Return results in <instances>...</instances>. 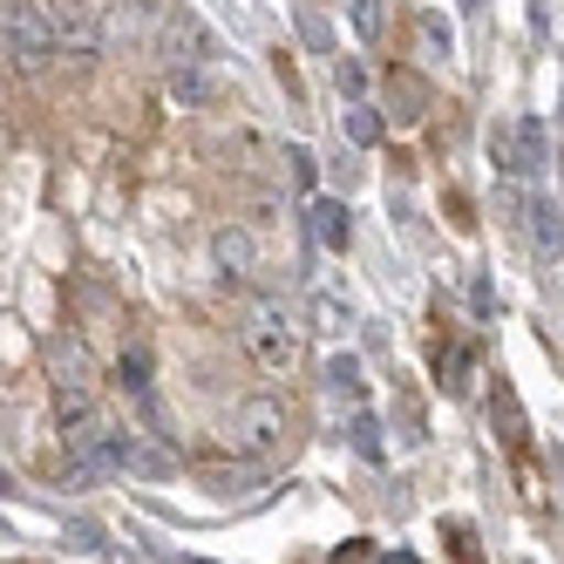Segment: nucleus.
<instances>
[{"label": "nucleus", "mask_w": 564, "mask_h": 564, "mask_svg": "<svg viewBox=\"0 0 564 564\" xmlns=\"http://www.w3.org/2000/svg\"><path fill=\"white\" fill-rule=\"evenodd\" d=\"M319 381H327V401H347V409H354V401H360V360L354 354H334Z\"/></svg>", "instance_id": "obj_15"}, {"label": "nucleus", "mask_w": 564, "mask_h": 564, "mask_svg": "<svg viewBox=\"0 0 564 564\" xmlns=\"http://www.w3.org/2000/svg\"><path fill=\"white\" fill-rule=\"evenodd\" d=\"M415 42H422L429 62H449L456 55V34H449V21H442V14H415Z\"/></svg>", "instance_id": "obj_17"}, {"label": "nucleus", "mask_w": 564, "mask_h": 564, "mask_svg": "<svg viewBox=\"0 0 564 564\" xmlns=\"http://www.w3.org/2000/svg\"><path fill=\"white\" fill-rule=\"evenodd\" d=\"M497 171L517 177V184H531L551 171V137H544V116H510V123L497 130Z\"/></svg>", "instance_id": "obj_5"}, {"label": "nucleus", "mask_w": 564, "mask_h": 564, "mask_svg": "<svg viewBox=\"0 0 564 564\" xmlns=\"http://www.w3.org/2000/svg\"><path fill=\"white\" fill-rule=\"evenodd\" d=\"M164 89H171V102L177 109H205L212 96H218V83L205 68H191V62H171V75H164Z\"/></svg>", "instance_id": "obj_11"}, {"label": "nucleus", "mask_w": 564, "mask_h": 564, "mask_svg": "<svg viewBox=\"0 0 564 564\" xmlns=\"http://www.w3.org/2000/svg\"><path fill=\"white\" fill-rule=\"evenodd\" d=\"M62 456H68V482H75V490H96V482L123 476V429L102 422L96 409L89 415H68Z\"/></svg>", "instance_id": "obj_2"}, {"label": "nucleus", "mask_w": 564, "mask_h": 564, "mask_svg": "<svg viewBox=\"0 0 564 564\" xmlns=\"http://www.w3.org/2000/svg\"><path fill=\"white\" fill-rule=\"evenodd\" d=\"M286 435H293V415H286V401H279V394H252V401H238L231 422H225V442H231L238 456H252V463L279 456V449H286Z\"/></svg>", "instance_id": "obj_4"}, {"label": "nucleus", "mask_w": 564, "mask_h": 564, "mask_svg": "<svg viewBox=\"0 0 564 564\" xmlns=\"http://www.w3.org/2000/svg\"><path fill=\"white\" fill-rule=\"evenodd\" d=\"M300 34H306V42H313V48H327V21H319L313 8H300Z\"/></svg>", "instance_id": "obj_26"}, {"label": "nucleus", "mask_w": 564, "mask_h": 564, "mask_svg": "<svg viewBox=\"0 0 564 564\" xmlns=\"http://www.w3.org/2000/svg\"><path fill=\"white\" fill-rule=\"evenodd\" d=\"M334 89L347 102H360V89H368V75H360V62H334Z\"/></svg>", "instance_id": "obj_23"}, {"label": "nucleus", "mask_w": 564, "mask_h": 564, "mask_svg": "<svg viewBox=\"0 0 564 564\" xmlns=\"http://www.w3.org/2000/svg\"><path fill=\"white\" fill-rule=\"evenodd\" d=\"M48 14H55V42L68 62H96L109 48V28L96 14V0H48Z\"/></svg>", "instance_id": "obj_6"}, {"label": "nucleus", "mask_w": 564, "mask_h": 564, "mask_svg": "<svg viewBox=\"0 0 564 564\" xmlns=\"http://www.w3.org/2000/svg\"><path fill=\"white\" fill-rule=\"evenodd\" d=\"M197 564H205V557H197Z\"/></svg>", "instance_id": "obj_33"}, {"label": "nucleus", "mask_w": 564, "mask_h": 564, "mask_svg": "<svg viewBox=\"0 0 564 564\" xmlns=\"http://www.w3.org/2000/svg\"><path fill=\"white\" fill-rule=\"evenodd\" d=\"M557 116H564V102H557Z\"/></svg>", "instance_id": "obj_32"}, {"label": "nucleus", "mask_w": 564, "mask_h": 564, "mask_svg": "<svg viewBox=\"0 0 564 564\" xmlns=\"http://www.w3.org/2000/svg\"><path fill=\"white\" fill-rule=\"evenodd\" d=\"M123 469H137V476H171V456L150 449V442H137V435L123 429Z\"/></svg>", "instance_id": "obj_18"}, {"label": "nucleus", "mask_w": 564, "mask_h": 564, "mask_svg": "<svg viewBox=\"0 0 564 564\" xmlns=\"http://www.w3.org/2000/svg\"><path fill=\"white\" fill-rule=\"evenodd\" d=\"M388 109H394V123H422L429 116V83L415 68H388Z\"/></svg>", "instance_id": "obj_10"}, {"label": "nucleus", "mask_w": 564, "mask_h": 564, "mask_svg": "<svg viewBox=\"0 0 564 564\" xmlns=\"http://www.w3.org/2000/svg\"><path fill=\"white\" fill-rule=\"evenodd\" d=\"M286 171H293V184H300V191H313V150H300V143H293V150H286Z\"/></svg>", "instance_id": "obj_24"}, {"label": "nucleus", "mask_w": 564, "mask_h": 564, "mask_svg": "<svg viewBox=\"0 0 564 564\" xmlns=\"http://www.w3.org/2000/svg\"><path fill=\"white\" fill-rule=\"evenodd\" d=\"M313 238H319L327 252H347L354 225H347V205H340V197H313Z\"/></svg>", "instance_id": "obj_13"}, {"label": "nucleus", "mask_w": 564, "mask_h": 564, "mask_svg": "<svg viewBox=\"0 0 564 564\" xmlns=\"http://www.w3.org/2000/svg\"><path fill=\"white\" fill-rule=\"evenodd\" d=\"M347 137H354L360 150H368V143H381V116H375L368 102H354V109H347Z\"/></svg>", "instance_id": "obj_19"}, {"label": "nucleus", "mask_w": 564, "mask_h": 564, "mask_svg": "<svg viewBox=\"0 0 564 564\" xmlns=\"http://www.w3.org/2000/svg\"><path fill=\"white\" fill-rule=\"evenodd\" d=\"M469 306H476V313H497V293H490V279H476V286H469Z\"/></svg>", "instance_id": "obj_28"}, {"label": "nucleus", "mask_w": 564, "mask_h": 564, "mask_svg": "<svg viewBox=\"0 0 564 564\" xmlns=\"http://www.w3.org/2000/svg\"><path fill=\"white\" fill-rule=\"evenodd\" d=\"M490 415H497V429H503V442H510V449H523V442H531V429H523V401H517V388H510V381H497V394H490Z\"/></svg>", "instance_id": "obj_14"}, {"label": "nucleus", "mask_w": 564, "mask_h": 564, "mask_svg": "<svg viewBox=\"0 0 564 564\" xmlns=\"http://www.w3.org/2000/svg\"><path fill=\"white\" fill-rule=\"evenodd\" d=\"M334 564H368V538H354V544H340V551H334Z\"/></svg>", "instance_id": "obj_29"}, {"label": "nucleus", "mask_w": 564, "mask_h": 564, "mask_svg": "<svg viewBox=\"0 0 564 564\" xmlns=\"http://www.w3.org/2000/svg\"><path fill=\"white\" fill-rule=\"evenodd\" d=\"M354 34L360 42H381V0H354Z\"/></svg>", "instance_id": "obj_21"}, {"label": "nucleus", "mask_w": 564, "mask_h": 564, "mask_svg": "<svg viewBox=\"0 0 564 564\" xmlns=\"http://www.w3.org/2000/svg\"><path fill=\"white\" fill-rule=\"evenodd\" d=\"M347 442H354V456H360V463H381V456H388L381 422H375L368 409H354V422H347Z\"/></svg>", "instance_id": "obj_16"}, {"label": "nucleus", "mask_w": 564, "mask_h": 564, "mask_svg": "<svg viewBox=\"0 0 564 564\" xmlns=\"http://www.w3.org/2000/svg\"><path fill=\"white\" fill-rule=\"evenodd\" d=\"M469 368H476V354H469V347H456V360H442V375H449V388H456V394L469 388V381H463Z\"/></svg>", "instance_id": "obj_25"}, {"label": "nucleus", "mask_w": 564, "mask_h": 564, "mask_svg": "<svg viewBox=\"0 0 564 564\" xmlns=\"http://www.w3.org/2000/svg\"><path fill=\"white\" fill-rule=\"evenodd\" d=\"M164 48H171V62L205 68V62H218V34L197 21L191 8H171V14H164Z\"/></svg>", "instance_id": "obj_8"}, {"label": "nucleus", "mask_w": 564, "mask_h": 564, "mask_svg": "<svg viewBox=\"0 0 564 564\" xmlns=\"http://www.w3.org/2000/svg\"><path fill=\"white\" fill-rule=\"evenodd\" d=\"M68 544H75V551H102V538H96V523H68Z\"/></svg>", "instance_id": "obj_27"}, {"label": "nucleus", "mask_w": 564, "mask_h": 564, "mask_svg": "<svg viewBox=\"0 0 564 564\" xmlns=\"http://www.w3.org/2000/svg\"><path fill=\"white\" fill-rule=\"evenodd\" d=\"M381 564H422V557H409V551H388V557H381Z\"/></svg>", "instance_id": "obj_31"}, {"label": "nucleus", "mask_w": 564, "mask_h": 564, "mask_svg": "<svg viewBox=\"0 0 564 564\" xmlns=\"http://www.w3.org/2000/svg\"><path fill=\"white\" fill-rule=\"evenodd\" d=\"M531 28H538V42L551 34V21H544V0H531Z\"/></svg>", "instance_id": "obj_30"}, {"label": "nucleus", "mask_w": 564, "mask_h": 564, "mask_svg": "<svg viewBox=\"0 0 564 564\" xmlns=\"http://www.w3.org/2000/svg\"><path fill=\"white\" fill-rule=\"evenodd\" d=\"M246 354L265 375H293L300 354H306V319L286 300H252L246 306Z\"/></svg>", "instance_id": "obj_1"}, {"label": "nucleus", "mask_w": 564, "mask_h": 564, "mask_svg": "<svg viewBox=\"0 0 564 564\" xmlns=\"http://www.w3.org/2000/svg\"><path fill=\"white\" fill-rule=\"evenodd\" d=\"M212 259H218V272L231 279V286H246V279L259 272V246H252V231H238V225H225V231L212 238Z\"/></svg>", "instance_id": "obj_9"}, {"label": "nucleus", "mask_w": 564, "mask_h": 564, "mask_svg": "<svg viewBox=\"0 0 564 564\" xmlns=\"http://www.w3.org/2000/svg\"><path fill=\"white\" fill-rule=\"evenodd\" d=\"M55 401H62V415H89V401H96V360L83 340L55 347Z\"/></svg>", "instance_id": "obj_7"}, {"label": "nucleus", "mask_w": 564, "mask_h": 564, "mask_svg": "<svg viewBox=\"0 0 564 564\" xmlns=\"http://www.w3.org/2000/svg\"><path fill=\"white\" fill-rule=\"evenodd\" d=\"M0 48H8V68H14V75H42V68L62 55L48 0H8V21H0Z\"/></svg>", "instance_id": "obj_3"}, {"label": "nucleus", "mask_w": 564, "mask_h": 564, "mask_svg": "<svg viewBox=\"0 0 564 564\" xmlns=\"http://www.w3.org/2000/svg\"><path fill=\"white\" fill-rule=\"evenodd\" d=\"M510 205L531 218V238H538V252H557L564 246V212L551 205V197H510Z\"/></svg>", "instance_id": "obj_12"}, {"label": "nucleus", "mask_w": 564, "mask_h": 564, "mask_svg": "<svg viewBox=\"0 0 564 564\" xmlns=\"http://www.w3.org/2000/svg\"><path fill=\"white\" fill-rule=\"evenodd\" d=\"M442 544L456 551V564H482V551H476V531H469V523H442Z\"/></svg>", "instance_id": "obj_20"}, {"label": "nucleus", "mask_w": 564, "mask_h": 564, "mask_svg": "<svg viewBox=\"0 0 564 564\" xmlns=\"http://www.w3.org/2000/svg\"><path fill=\"white\" fill-rule=\"evenodd\" d=\"M313 319H319V334H347V306H340V300H327V293L313 300Z\"/></svg>", "instance_id": "obj_22"}, {"label": "nucleus", "mask_w": 564, "mask_h": 564, "mask_svg": "<svg viewBox=\"0 0 564 564\" xmlns=\"http://www.w3.org/2000/svg\"><path fill=\"white\" fill-rule=\"evenodd\" d=\"M469 8H476V0H469Z\"/></svg>", "instance_id": "obj_34"}]
</instances>
